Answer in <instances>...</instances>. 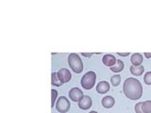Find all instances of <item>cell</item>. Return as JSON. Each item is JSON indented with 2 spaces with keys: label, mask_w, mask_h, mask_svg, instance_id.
Instances as JSON below:
<instances>
[{
  "label": "cell",
  "mask_w": 151,
  "mask_h": 113,
  "mask_svg": "<svg viewBox=\"0 0 151 113\" xmlns=\"http://www.w3.org/2000/svg\"><path fill=\"white\" fill-rule=\"evenodd\" d=\"M123 92L130 100H138L143 95V86L134 77H128L123 84Z\"/></svg>",
  "instance_id": "6da1fadb"
},
{
  "label": "cell",
  "mask_w": 151,
  "mask_h": 113,
  "mask_svg": "<svg viewBox=\"0 0 151 113\" xmlns=\"http://www.w3.org/2000/svg\"><path fill=\"white\" fill-rule=\"evenodd\" d=\"M68 63L70 68L75 73L79 74L83 71V62L80 57L76 53H71L68 56Z\"/></svg>",
  "instance_id": "7a4b0ae2"
},
{
  "label": "cell",
  "mask_w": 151,
  "mask_h": 113,
  "mask_svg": "<svg viewBox=\"0 0 151 113\" xmlns=\"http://www.w3.org/2000/svg\"><path fill=\"white\" fill-rule=\"evenodd\" d=\"M95 80H96V74L94 71H89L81 77L80 84L83 89L91 90L95 86Z\"/></svg>",
  "instance_id": "3957f363"
},
{
  "label": "cell",
  "mask_w": 151,
  "mask_h": 113,
  "mask_svg": "<svg viewBox=\"0 0 151 113\" xmlns=\"http://www.w3.org/2000/svg\"><path fill=\"white\" fill-rule=\"evenodd\" d=\"M56 108L57 110L61 113H65L70 109V102L68 98L65 96H61L58 98V101L56 103Z\"/></svg>",
  "instance_id": "277c9868"
},
{
  "label": "cell",
  "mask_w": 151,
  "mask_h": 113,
  "mask_svg": "<svg viewBox=\"0 0 151 113\" xmlns=\"http://www.w3.org/2000/svg\"><path fill=\"white\" fill-rule=\"evenodd\" d=\"M57 75H58V77H59L61 84L67 83L68 81H70L71 77H72V75H71L70 71L68 69H65V68H63V69L58 71Z\"/></svg>",
  "instance_id": "5b68a950"
},
{
  "label": "cell",
  "mask_w": 151,
  "mask_h": 113,
  "mask_svg": "<svg viewBox=\"0 0 151 113\" xmlns=\"http://www.w3.org/2000/svg\"><path fill=\"white\" fill-rule=\"evenodd\" d=\"M83 92L80 89L78 88H72L69 90V98L73 102H79V100L83 97Z\"/></svg>",
  "instance_id": "8992f818"
},
{
  "label": "cell",
  "mask_w": 151,
  "mask_h": 113,
  "mask_svg": "<svg viewBox=\"0 0 151 113\" xmlns=\"http://www.w3.org/2000/svg\"><path fill=\"white\" fill-rule=\"evenodd\" d=\"M92 104H93L92 98L88 95H84L78 102V107L80 108V109L86 110L92 107Z\"/></svg>",
  "instance_id": "52a82bcc"
},
{
  "label": "cell",
  "mask_w": 151,
  "mask_h": 113,
  "mask_svg": "<svg viewBox=\"0 0 151 113\" xmlns=\"http://www.w3.org/2000/svg\"><path fill=\"white\" fill-rule=\"evenodd\" d=\"M116 58H115L113 55H110V54H107L105 55L102 58V61H103V64L108 66V67H113L115 63H116Z\"/></svg>",
  "instance_id": "ba28073f"
},
{
  "label": "cell",
  "mask_w": 151,
  "mask_h": 113,
  "mask_svg": "<svg viewBox=\"0 0 151 113\" xmlns=\"http://www.w3.org/2000/svg\"><path fill=\"white\" fill-rule=\"evenodd\" d=\"M110 90V84L107 81H100L96 86V92L100 94H104Z\"/></svg>",
  "instance_id": "9c48e42d"
},
{
  "label": "cell",
  "mask_w": 151,
  "mask_h": 113,
  "mask_svg": "<svg viewBox=\"0 0 151 113\" xmlns=\"http://www.w3.org/2000/svg\"><path fill=\"white\" fill-rule=\"evenodd\" d=\"M101 104H102V106H103L104 107H106V108H110V107H113L114 106L115 100H114L113 97L108 95V96H105V97L102 98Z\"/></svg>",
  "instance_id": "30bf717a"
},
{
  "label": "cell",
  "mask_w": 151,
  "mask_h": 113,
  "mask_svg": "<svg viewBox=\"0 0 151 113\" xmlns=\"http://www.w3.org/2000/svg\"><path fill=\"white\" fill-rule=\"evenodd\" d=\"M130 61L132 63V65L134 66H140L143 63V56L140 53H135L133 54L130 58Z\"/></svg>",
  "instance_id": "8fae6325"
},
{
  "label": "cell",
  "mask_w": 151,
  "mask_h": 113,
  "mask_svg": "<svg viewBox=\"0 0 151 113\" xmlns=\"http://www.w3.org/2000/svg\"><path fill=\"white\" fill-rule=\"evenodd\" d=\"M130 73H131L133 75L139 76V75H142V74L144 73L145 68H144L143 65H140V66L131 65V66L130 67Z\"/></svg>",
  "instance_id": "7c38bea8"
},
{
  "label": "cell",
  "mask_w": 151,
  "mask_h": 113,
  "mask_svg": "<svg viewBox=\"0 0 151 113\" xmlns=\"http://www.w3.org/2000/svg\"><path fill=\"white\" fill-rule=\"evenodd\" d=\"M124 67H125V64H124L123 60H117L116 63H115V64L113 67H110V71H113V73H119V72L123 71Z\"/></svg>",
  "instance_id": "4fadbf2b"
},
{
  "label": "cell",
  "mask_w": 151,
  "mask_h": 113,
  "mask_svg": "<svg viewBox=\"0 0 151 113\" xmlns=\"http://www.w3.org/2000/svg\"><path fill=\"white\" fill-rule=\"evenodd\" d=\"M142 111H143V113H151V101L150 100L142 102Z\"/></svg>",
  "instance_id": "5bb4252c"
},
{
  "label": "cell",
  "mask_w": 151,
  "mask_h": 113,
  "mask_svg": "<svg viewBox=\"0 0 151 113\" xmlns=\"http://www.w3.org/2000/svg\"><path fill=\"white\" fill-rule=\"evenodd\" d=\"M51 84L53 86H57V87H59V86L63 85L61 81H60L59 77H58L57 73H52L51 74Z\"/></svg>",
  "instance_id": "9a60e30c"
},
{
  "label": "cell",
  "mask_w": 151,
  "mask_h": 113,
  "mask_svg": "<svg viewBox=\"0 0 151 113\" xmlns=\"http://www.w3.org/2000/svg\"><path fill=\"white\" fill-rule=\"evenodd\" d=\"M120 81H121V76H120L119 75H113L112 77H110V83H112V85L114 86V87H116V86L119 85Z\"/></svg>",
  "instance_id": "2e32d148"
},
{
  "label": "cell",
  "mask_w": 151,
  "mask_h": 113,
  "mask_svg": "<svg viewBox=\"0 0 151 113\" xmlns=\"http://www.w3.org/2000/svg\"><path fill=\"white\" fill-rule=\"evenodd\" d=\"M57 96H58V92L56 90L52 89L51 90V107H53L55 106V102H56Z\"/></svg>",
  "instance_id": "e0dca14e"
},
{
  "label": "cell",
  "mask_w": 151,
  "mask_h": 113,
  "mask_svg": "<svg viewBox=\"0 0 151 113\" xmlns=\"http://www.w3.org/2000/svg\"><path fill=\"white\" fill-rule=\"evenodd\" d=\"M144 81L146 85H151V72L145 73V75L144 76Z\"/></svg>",
  "instance_id": "ac0fdd59"
},
{
  "label": "cell",
  "mask_w": 151,
  "mask_h": 113,
  "mask_svg": "<svg viewBox=\"0 0 151 113\" xmlns=\"http://www.w3.org/2000/svg\"><path fill=\"white\" fill-rule=\"evenodd\" d=\"M135 112L136 113H143V111H142V102L135 105Z\"/></svg>",
  "instance_id": "d6986e66"
},
{
  "label": "cell",
  "mask_w": 151,
  "mask_h": 113,
  "mask_svg": "<svg viewBox=\"0 0 151 113\" xmlns=\"http://www.w3.org/2000/svg\"><path fill=\"white\" fill-rule=\"evenodd\" d=\"M117 54H118L119 56H121V57H127V56H130V53H127V52H125V53L118 52Z\"/></svg>",
  "instance_id": "ffe728a7"
},
{
  "label": "cell",
  "mask_w": 151,
  "mask_h": 113,
  "mask_svg": "<svg viewBox=\"0 0 151 113\" xmlns=\"http://www.w3.org/2000/svg\"><path fill=\"white\" fill-rule=\"evenodd\" d=\"M93 54H95V53H81V55L83 56V57H91V56H93Z\"/></svg>",
  "instance_id": "44dd1931"
},
{
  "label": "cell",
  "mask_w": 151,
  "mask_h": 113,
  "mask_svg": "<svg viewBox=\"0 0 151 113\" xmlns=\"http://www.w3.org/2000/svg\"><path fill=\"white\" fill-rule=\"evenodd\" d=\"M144 55L146 58H151V52H146L144 54Z\"/></svg>",
  "instance_id": "7402d4cb"
},
{
  "label": "cell",
  "mask_w": 151,
  "mask_h": 113,
  "mask_svg": "<svg viewBox=\"0 0 151 113\" xmlns=\"http://www.w3.org/2000/svg\"><path fill=\"white\" fill-rule=\"evenodd\" d=\"M89 113H98V112H96V111H95V110H93V111H91V112H89Z\"/></svg>",
  "instance_id": "603a6c76"
}]
</instances>
